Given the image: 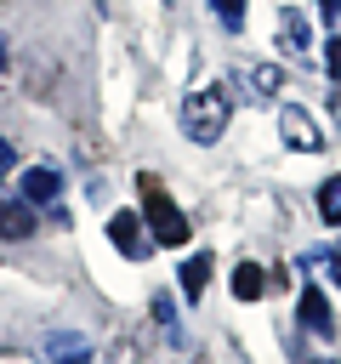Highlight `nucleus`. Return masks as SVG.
<instances>
[{"label":"nucleus","instance_id":"f257e3e1","mask_svg":"<svg viewBox=\"0 0 341 364\" xmlns=\"http://www.w3.org/2000/svg\"><path fill=\"white\" fill-rule=\"evenodd\" d=\"M227 119H233L227 85H199V91H188V102H182V136H188V142L210 148V142L227 131Z\"/></svg>","mask_w":341,"mask_h":364},{"label":"nucleus","instance_id":"f03ea898","mask_svg":"<svg viewBox=\"0 0 341 364\" xmlns=\"http://www.w3.org/2000/svg\"><path fill=\"white\" fill-rule=\"evenodd\" d=\"M136 193H142V222H148V233H153L159 245H188L193 228H188V216L176 210V199L165 193V182L142 171V176H136Z\"/></svg>","mask_w":341,"mask_h":364},{"label":"nucleus","instance_id":"7ed1b4c3","mask_svg":"<svg viewBox=\"0 0 341 364\" xmlns=\"http://www.w3.org/2000/svg\"><path fill=\"white\" fill-rule=\"evenodd\" d=\"M108 239H114V250L131 256V262H142V256L153 250V233H148V222H142L136 210H114V216H108Z\"/></svg>","mask_w":341,"mask_h":364},{"label":"nucleus","instance_id":"20e7f679","mask_svg":"<svg viewBox=\"0 0 341 364\" xmlns=\"http://www.w3.org/2000/svg\"><path fill=\"white\" fill-rule=\"evenodd\" d=\"M278 131H284V142H290V148H301V154H318V148H324V131H318V125H313V114H307V108H296V102H290V108H278Z\"/></svg>","mask_w":341,"mask_h":364},{"label":"nucleus","instance_id":"39448f33","mask_svg":"<svg viewBox=\"0 0 341 364\" xmlns=\"http://www.w3.org/2000/svg\"><path fill=\"white\" fill-rule=\"evenodd\" d=\"M40 358H45V364H91V336H80V330H51L45 347H40Z\"/></svg>","mask_w":341,"mask_h":364},{"label":"nucleus","instance_id":"423d86ee","mask_svg":"<svg viewBox=\"0 0 341 364\" xmlns=\"http://www.w3.org/2000/svg\"><path fill=\"white\" fill-rule=\"evenodd\" d=\"M301 330H307V336H318V341H330V336H335V318H330V301H324V290H318V284H301Z\"/></svg>","mask_w":341,"mask_h":364},{"label":"nucleus","instance_id":"0eeeda50","mask_svg":"<svg viewBox=\"0 0 341 364\" xmlns=\"http://www.w3.org/2000/svg\"><path fill=\"white\" fill-rule=\"evenodd\" d=\"M40 222H34V205L23 193H0V239H28Z\"/></svg>","mask_w":341,"mask_h":364},{"label":"nucleus","instance_id":"6e6552de","mask_svg":"<svg viewBox=\"0 0 341 364\" xmlns=\"http://www.w3.org/2000/svg\"><path fill=\"white\" fill-rule=\"evenodd\" d=\"M23 199H28V205H57V199H63V176H57L51 165H28V171H23Z\"/></svg>","mask_w":341,"mask_h":364},{"label":"nucleus","instance_id":"1a4fd4ad","mask_svg":"<svg viewBox=\"0 0 341 364\" xmlns=\"http://www.w3.org/2000/svg\"><path fill=\"white\" fill-rule=\"evenodd\" d=\"M205 284H210V250H199V256L182 262V296L188 301H205Z\"/></svg>","mask_w":341,"mask_h":364},{"label":"nucleus","instance_id":"9d476101","mask_svg":"<svg viewBox=\"0 0 341 364\" xmlns=\"http://www.w3.org/2000/svg\"><path fill=\"white\" fill-rule=\"evenodd\" d=\"M261 290H267V273H261L256 262H239V267H233V296H239V301H256Z\"/></svg>","mask_w":341,"mask_h":364},{"label":"nucleus","instance_id":"9b49d317","mask_svg":"<svg viewBox=\"0 0 341 364\" xmlns=\"http://www.w3.org/2000/svg\"><path fill=\"white\" fill-rule=\"evenodd\" d=\"M318 216H324L330 228H341V176H330V182L318 188Z\"/></svg>","mask_w":341,"mask_h":364},{"label":"nucleus","instance_id":"f8f14e48","mask_svg":"<svg viewBox=\"0 0 341 364\" xmlns=\"http://www.w3.org/2000/svg\"><path fill=\"white\" fill-rule=\"evenodd\" d=\"M244 80H250V85H256V91H250V97H273V91H278V80H284V74H278V68H273V63H256V68H244Z\"/></svg>","mask_w":341,"mask_h":364},{"label":"nucleus","instance_id":"ddd939ff","mask_svg":"<svg viewBox=\"0 0 341 364\" xmlns=\"http://www.w3.org/2000/svg\"><path fill=\"white\" fill-rule=\"evenodd\" d=\"M284 46L307 51V17H301V11H284Z\"/></svg>","mask_w":341,"mask_h":364},{"label":"nucleus","instance_id":"4468645a","mask_svg":"<svg viewBox=\"0 0 341 364\" xmlns=\"http://www.w3.org/2000/svg\"><path fill=\"white\" fill-rule=\"evenodd\" d=\"M210 6H216V17H222L227 28H239V23H244V0H210Z\"/></svg>","mask_w":341,"mask_h":364},{"label":"nucleus","instance_id":"2eb2a0df","mask_svg":"<svg viewBox=\"0 0 341 364\" xmlns=\"http://www.w3.org/2000/svg\"><path fill=\"white\" fill-rule=\"evenodd\" d=\"M153 318H159V324L176 336V301H170V296H159V301H153Z\"/></svg>","mask_w":341,"mask_h":364},{"label":"nucleus","instance_id":"dca6fc26","mask_svg":"<svg viewBox=\"0 0 341 364\" xmlns=\"http://www.w3.org/2000/svg\"><path fill=\"white\" fill-rule=\"evenodd\" d=\"M324 68H330V80H341V34L330 40V51H324Z\"/></svg>","mask_w":341,"mask_h":364},{"label":"nucleus","instance_id":"f3484780","mask_svg":"<svg viewBox=\"0 0 341 364\" xmlns=\"http://www.w3.org/2000/svg\"><path fill=\"white\" fill-rule=\"evenodd\" d=\"M11 165H17V154H11V142H6V136H0V176H6V171H11Z\"/></svg>","mask_w":341,"mask_h":364},{"label":"nucleus","instance_id":"a211bd4d","mask_svg":"<svg viewBox=\"0 0 341 364\" xmlns=\"http://www.w3.org/2000/svg\"><path fill=\"white\" fill-rule=\"evenodd\" d=\"M324 17H330V23L341 28V0H324Z\"/></svg>","mask_w":341,"mask_h":364},{"label":"nucleus","instance_id":"6ab92c4d","mask_svg":"<svg viewBox=\"0 0 341 364\" xmlns=\"http://www.w3.org/2000/svg\"><path fill=\"white\" fill-rule=\"evenodd\" d=\"M330 279H335V284H341V250H335V273H330Z\"/></svg>","mask_w":341,"mask_h":364},{"label":"nucleus","instance_id":"aec40b11","mask_svg":"<svg viewBox=\"0 0 341 364\" xmlns=\"http://www.w3.org/2000/svg\"><path fill=\"white\" fill-rule=\"evenodd\" d=\"M0 68H6V46H0Z\"/></svg>","mask_w":341,"mask_h":364},{"label":"nucleus","instance_id":"412c9836","mask_svg":"<svg viewBox=\"0 0 341 364\" xmlns=\"http://www.w3.org/2000/svg\"><path fill=\"white\" fill-rule=\"evenodd\" d=\"M313 364H335V358H313Z\"/></svg>","mask_w":341,"mask_h":364}]
</instances>
